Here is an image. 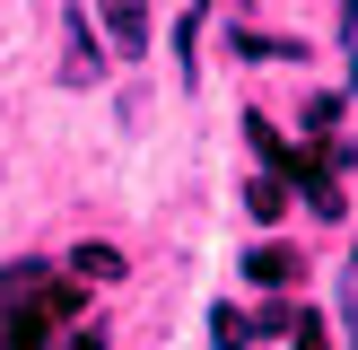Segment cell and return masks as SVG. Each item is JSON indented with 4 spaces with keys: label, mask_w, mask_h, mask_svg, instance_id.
<instances>
[{
    "label": "cell",
    "mask_w": 358,
    "mask_h": 350,
    "mask_svg": "<svg viewBox=\"0 0 358 350\" xmlns=\"http://www.w3.org/2000/svg\"><path fill=\"white\" fill-rule=\"evenodd\" d=\"M87 27L114 62H140L149 52V0H87Z\"/></svg>",
    "instance_id": "obj_1"
},
{
    "label": "cell",
    "mask_w": 358,
    "mask_h": 350,
    "mask_svg": "<svg viewBox=\"0 0 358 350\" xmlns=\"http://www.w3.org/2000/svg\"><path fill=\"white\" fill-rule=\"evenodd\" d=\"M79 307H87L79 289H52L44 307H17V315H9V332H0V350H35V342H44L52 324H62V315H79Z\"/></svg>",
    "instance_id": "obj_2"
},
{
    "label": "cell",
    "mask_w": 358,
    "mask_h": 350,
    "mask_svg": "<svg viewBox=\"0 0 358 350\" xmlns=\"http://www.w3.org/2000/svg\"><path fill=\"white\" fill-rule=\"evenodd\" d=\"M62 35H70V44H62V79L87 88L105 70V44H96V27H87V9H62Z\"/></svg>",
    "instance_id": "obj_3"
},
{
    "label": "cell",
    "mask_w": 358,
    "mask_h": 350,
    "mask_svg": "<svg viewBox=\"0 0 358 350\" xmlns=\"http://www.w3.org/2000/svg\"><path fill=\"white\" fill-rule=\"evenodd\" d=\"M297 272H306V262H297L289 245H254V254H245V280H254V289H297Z\"/></svg>",
    "instance_id": "obj_4"
},
{
    "label": "cell",
    "mask_w": 358,
    "mask_h": 350,
    "mask_svg": "<svg viewBox=\"0 0 358 350\" xmlns=\"http://www.w3.org/2000/svg\"><path fill=\"white\" fill-rule=\"evenodd\" d=\"M70 272H79V280H122V245H96V237L70 245Z\"/></svg>",
    "instance_id": "obj_5"
},
{
    "label": "cell",
    "mask_w": 358,
    "mask_h": 350,
    "mask_svg": "<svg viewBox=\"0 0 358 350\" xmlns=\"http://www.w3.org/2000/svg\"><path fill=\"white\" fill-rule=\"evenodd\" d=\"M254 342V315L245 307H210V350H245Z\"/></svg>",
    "instance_id": "obj_6"
},
{
    "label": "cell",
    "mask_w": 358,
    "mask_h": 350,
    "mask_svg": "<svg viewBox=\"0 0 358 350\" xmlns=\"http://www.w3.org/2000/svg\"><path fill=\"white\" fill-rule=\"evenodd\" d=\"M245 202H254V219H280L289 210V184H245Z\"/></svg>",
    "instance_id": "obj_7"
},
{
    "label": "cell",
    "mask_w": 358,
    "mask_h": 350,
    "mask_svg": "<svg viewBox=\"0 0 358 350\" xmlns=\"http://www.w3.org/2000/svg\"><path fill=\"white\" fill-rule=\"evenodd\" d=\"M289 332H297V350H324V315H306V307H297V315H289Z\"/></svg>",
    "instance_id": "obj_8"
},
{
    "label": "cell",
    "mask_w": 358,
    "mask_h": 350,
    "mask_svg": "<svg viewBox=\"0 0 358 350\" xmlns=\"http://www.w3.org/2000/svg\"><path fill=\"white\" fill-rule=\"evenodd\" d=\"M332 122H341V97H315V105H306V132H315V140H324V132H332Z\"/></svg>",
    "instance_id": "obj_9"
},
{
    "label": "cell",
    "mask_w": 358,
    "mask_h": 350,
    "mask_svg": "<svg viewBox=\"0 0 358 350\" xmlns=\"http://www.w3.org/2000/svg\"><path fill=\"white\" fill-rule=\"evenodd\" d=\"M70 350H105V342H96V332H79V342H70Z\"/></svg>",
    "instance_id": "obj_10"
}]
</instances>
